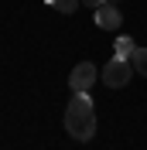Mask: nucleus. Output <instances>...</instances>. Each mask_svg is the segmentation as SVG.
I'll use <instances>...</instances> for the list:
<instances>
[{
	"label": "nucleus",
	"mask_w": 147,
	"mask_h": 150,
	"mask_svg": "<svg viewBox=\"0 0 147 150\" xmlns=\"http://www.w3.org/2000/svg\"><path fill=\"white\" fill-rule=\"evenodd\" d=\"M130 65H133V72H137V75H144V79H147V48H133Z\"/></svg>",
	"instance_id": "nucleus-5"
},
{
	"label": "nucleus",
	"mask_w": 147,
	"mask_h": 150,
	"mask_svg": "<svg viewBox=\"0 0 147 150\" xmlns=\"http://www.w3.org/2000/svg\"><path fill=\"white\" fill-rule=\"evenodd\" d=\"M96 79H99V68L92 65V62H79V65L69 72V89H72V92H86V89H92Z\"/></svg>",
	"instance_id": "nucleus-3"
},
{
	"label": "nucleus",
	"mask_w": 147,
	"mask_h": 150,
	"mask_svg": "<svg viewBox=\"0 0 147 150\" xmlns=\"http://www.w3.org/2000/svg\"><path fill=\"white\" fill-rule=\"evenodd\" d=\"M65 130L79 143H89L96 137V106L86 92H72V103L65 109Z\"/></svg>",
	"instance_id": "nucleus-1"
},
{
	"label": "nucleus",
	"mask_w": 147,
	"mask_h": 150,
	"mask_svg": "<svg viewBox=\"0 0 147 150\" xmlns=\"http://www.w3.org/2000/svg\"><path fill=\"white\" fill-rule=\"evenodd\" d=\"M103 4H106V0H82V7H92V10H99Z\"/></svg>",
	"instance_id": "nucleus-8"
},
{
	"label": "nucleus",
	"mask_w": 147,
	"mask_h": 150,
	"mask_svg": "<svg viewBox=\"0 0 147 150\" xmlns=\"http://www.w3.org/2000/svg\"><path fill=\"white\" fill-rule=\"evenodd\" d=\"M130 79H133L130 58H116V55H113L110 62H106V68H103V82H106V89H123Z\"/></svg>",
	"instance_id": "nucleus-2"
},
{
	"label": "nucleus",
	"mask_w": 147,
	"mask_h": 150,
	"mask_svg": "<svg viewBox=\"0 0 147 150\" xmlns=\"http://www.w3.org/2000/svg\"><path fill=\"white\" fill-rule=\"evenodd\" d=\"M133 38H116V58H130L133 55Z\"/></svg>",
	"instance_id": "nucleus-7"
},
{
	"label": "nucleus",
	"mask_w": 147,
	"mask_h": 150,
	"mask_svg": "<svg viewBox=\"0 0 147 150\" xmlns=\"http://www.w3.org/2000/svg\"><path fill=\"white\" fill-rule=\"evenodd\" d=\"M48 7H55L58 14H75L82 7V0H48Z\"/></svg>",
	"instance_id": "nucleus-6"
},
{
	"label": "nucleus",
	"mask_w": 147,
	"mask_h": 150,
	"mask_svg": "<svg viewBox=\"0 0 147 150\" xmlns=\"http://www.w3.org/2000/svg\"><path fill=\"white\" fill-rule=\"evenodd\" d=\"M96 24H99L103 31H116L120 24H123V14H120L116 4H103L99 10H96Z\"/></svg>",
	"instance_id": "nucleus-4"
},
{
	"label": "nucleus",
	"mask_w": 147,
	"mask_h": 150,
	"mask_svg": "<svg viewBox=\"0 0 147 150\" xmlns=\"http://www.w3.org/2000/svg\"><path fill=\"white\" fill-rule=\"evenodd\" d=\"M106 4H116V0H106Z\"/></svg>",
	"instance_id": "nucleus-9"
}]
</instances>
